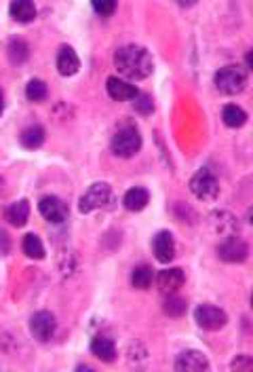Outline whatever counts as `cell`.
<instances>
[{
	"label": "cell",
	"mask_w": 253,
	"mask_h": 372,
	"mask_svg": "<svg viewBox=\"0 0 253 372\" xmlns=\"http://www.w3.org/2000/svg\"><path fill=\"white\" fill-rule=\"evenodd\" d=\"M114 66L118 74L129 81H144L155 70V60L142 45H124L114 53Z\"/></svg>",
	"instance_id": "obj_1"
},
{
	"label": "cell",
	"mask_w": 253,
	"mask_h": 372,
	"mask_svg": "<svg viewBox=\"0 0 253 372\" xmlns=\"http://www.w3.org/2000/svg\"><path fill=\"white\" fill-rule=\"evenodd\" d=\"M213 83L224 95H239L247 89V70L241 66H224L215 72Z\"/></svg>",
	"instance_id": "obj_2"
},
{
	"label": "cell",
	"mask_w": 253,
	"mask_h": 372,
	"mask_svg": "<svg viewBox=\"0 0 253 372\" xmlns=\"http://www.w3.org/2000/svg\"><path fill=\"white\" fill-rule=\"evenodd\" d=\"M112 153L120 159H131L142 151V134L135 125H124L120 127L110 142Z\"/></svg>",
	"instance_id": "obj_3"
},
{
	"label": "cell",
	"mask_w": 253,
	"mask_h": 372,
	"mask_svg": "<svg viewBox=\"0 0 253 372\" xmlns=\"http://www.w3.org/2000/svg\"><path fill=\"white\" fill-rule=\"evenodd\" d=\"M190 193L198 201H215L219 197V180L209 169H198L190 178Z\"/></svg>",
	"instance_id": "obj_4"
},
{
	"label": "cell",
	"mask_w": 253,
	"mask_h": 372,
	"mask_svg": "<svg viewBox=\"0 0 253 372\" xmlns=\"http://www.w3.org/2000/svg\"><path fill=\"white\" fill-rule=\"evenodd\" d=\"M112 201V186L108 182H95L91 184L79 201L81 214H91L99 208H106Z\"/></svg>",
	"instance_id": "obj_5"
},
{
	"label": "cell",
	"mask_w": 253,
	"mask_h": 372,
	"mask_svg": "<svg viewBox=\"0 0 253 372\" xmlns=\"http://www.w3.org/2000/svg\"><path fill=\"white\" fill-rule=\"evenodd\" d=\"M194 319H196V324L200 328H205V330H222L226 324H228V315L224 309L219 307H213V305H198L194 309Z\"/></svg>",
	"instance_id": "obj_6"
},
{
	"label": "cell",
	"mask_w": 253,
	"mask_h": 372,
	"mask_svg": "<svg viewBox=\"0 0 253 372\" xmlns=\"http://www.w3.org/2000/svg\"><path fill=\"white\" fill-rule=\"evenodd\" d=\"M38 212L44 220L51 222V225H64V222L68 220V214H70L64 199H59V197H55V195L42 197V199L38 201Z\"/></svg>",
	"instance_id": "obj_7"
},
{
	"label": "cell",
	"mask_w": 253,
	"mask_h": 372,
	"mask_svg": "<svg viewBox=\"0 0 253 372\" xmlns=\"http://www.w3.org/2000/svg\"><path fill=\"white\" fill-rule=\"evenodd\" d=\"M55 330H57V321H55V315L49 313V311H36L32 317H30V332L36 340L40 343H49L51 338L55 336Z\"/></svg>",
	"instance_id": "obj_8"
},
{
	"label": "cell",
	"mask_w": 253,
	"mask_h": 372,
	"mask_svg": "<svg viewBox=\"0 0 253 372\" xmlns=\"http://www.w3.org/2000/svg\"><path fill=\"white\" fill-rule=\"evenodd\" d=\"M217 256L226 262H245L249 256V245L239 235H230L217 245Z\"/></svg>",
	"instance_id": "obj_9"
},
{
	"label": "cell",
	"mask_w": 253,
	"mask_h": 372,
	"mask_svg": "<svg viewBox=\"0 0 253 372\" xmlns=\"http://www.w3.org/2000/svg\"><path fill=\"white\" fill-rule=\"evenodd\" d=\"M175 370L177 372H205V370H209V360L202 351L190 349V351H184L177 356Z\"/></svg>",
	"instance_id": "obj_10"
},
{
	"label": "cell",
	"mask_w": 253,
	"mask_h": 372,
	"mask_svg": "<svg viewBox=\"0 0 253 372\" xmlns=\"http://www.w3.org/2000/svg\"><path fill=\"white\" fill-rule=\"evenodd\" d=\"M152 252H155L157 260L163 264H169L175 258V239L169 231H159L152 239Z\"/></svg>",
	"instance_id": "obj_11"
},
{
	"label": "cell",
	"mask_w": 253,
	"mask_h": 372,
	"mask_svg": "<svg viewBox=\"0 0 253 372\" xmlns=\"http://www.w3.org/2000/svg\"><path fill=\"white\" fill-rule=\"evenodd\" d=\"M184 282H186L184 271L177 269V266L165 269V271H161L159 275H157V286H159V290H161L163 294H167V296H169V294H175L177 290L184 286Z\"/></svg>",
	"instance_id": "obj_12"
},
{
	"label": "cell",
	"mask_w": 253,
	"mask_h": 372,
	"mask_svg": "<svg viewBox=\"0 0 253 372\" xmlns=\"http://www.w3.org/2000/svg\"><path fill=\"white\" fill-rule=\"evenodd\" d=\"M106 91H108V95L112 97L114 102H129L139 93L135 85H131L129 81H124V79H118V77H110L106 81Z\"/></svg>",
	"instance_id": "obj_13"
},
{
	"label": "cell",
	"mask_w": 253,
	"mask_h": 372,
	"mask_svg": "<svg viewBox=\"0 0 253 372\" xmlns=\"http://www.w3.org/2000/svg\"><path fill=\"white\" fill-rule=\"evenodd\" d=\"M55 66H57V72L62 74V77H74V74L81 70V58L76 55L72 47H62L57 51Z\"/></svg>",
	"instance_id": "obj_14"
},
{
	"label": "cell",
	"mask_w": 253,
	"mask_h": 372,
	"mask_svg": "<svg viewBox=\"0 0 253 372\" xmlns=\"http://www.w3.org/2000/svg\"><path fill=\"white\" fill-rule=\"evenodd\" d=\"M211 229L222 237H230V235H239V222L230 212H213Z\"/></svg>",
	"instance_id": "obj_15"
},
{
	"label": "cell",
	"mask_w": 253,
	"mask_h": 372,
	"mask_svg": "<svg viewBox=\"0 0 253 372\" xmlns=\"http://www.w3.org/2000/svg\"><path fill=\"white\" fill-rule=\"evenodd\" d=\"M150 203V193L144 186H133L124 193L122 197V206L129 212H142Z\"/></svg>",
	"instance_id": "obj_16"
},
{
	"label": "cell",
	"mask_w": 253,
	"mask_h": 372,
	"mask_svg": "<svg viewBox=\"0 0 253 372\" xmlns=\"http://www.w3.org/2000/svg\"><path fill=\"white\" fill-rule=\"evenodd\" d=\"M91 354L101 360V362H114L116 360V345L114 340L106 338V336H95L91 340Z\"/></svg>",
	"instance_id": "obj_17"
},
{
	"label": "cell",
	"mask_w": 253,
	"mask_h": 372,
	"mask_svg": "<svg viewBox=\"0 0 253 372\" xmlns=\"http://www.w3.org/2000/svg\"><path fill=\"white\" fill-rule=\"evenodd\" d=\"M5 218L11 222L13 227H23L30 218V201L28 199H19L11 203L5 212Z\"/></svg>",
	"instance_id": "obj_18"
},
{
	"label": "cell",
	"mask_w": 253,
	"mask_h": 372,
	"mask_svg": "<svg viewBox=\"0 0 253 372\" xmlns=\"http://www.w3.org/2000/svg\"><path fill=\"white\" fill-rule=\"evenodd\" d=\"M222 121H224L226 127L239 129V127H243L245 123H247V112L241 106H237V104H226L224 110H222Z\"/></svg>",
	"instance_id": "obj_19"
},
{
	"label": "cell",
	"mask_w": 253,
	"mask_h": 372,
	"mask_svg": "<svg viewBox=\"0 0 253 372\" xmlns=\"http://www.w3.org/2000/svg\"><path fill=\"white\" fill-rule=\"evenodd\" d=\"M9 13L19 23H30L36 17V7H34V3H30V0H15V3H11V7H9Z\"/></svg>",
	"instance_id": "obj_20"
},
{
	"label": "cell",
	"mask_w": 253,
	"mask_h": 372,
	"mask_svg": "<svg viewBox=\"0 0 253 372\" xmlns=\"http://www.w3.org/2000/svg\"><path fill=\"white\" fill-rule=\"evenodd\" d=\"M19 142L23 148H28V151H36L44 144V129L40 125H30L25 127L21 134H19Z\"/></svg>",
	"instance_id": "obj_21"
},
{
	"label": "cell",
	"mask_w": 253,
	"mask_h": 372,
	"mask_svg": "<svg viewBox=\"0 0 253 372\" xmlns=\"http://www.w3.org/2000/svg\"><path fill=\"white\" fill-rule=\"evenodd\" d=\"M155 282V269L148 264H139L131 271V286L135 290H148Z\"/></svg>",
	"instance_id": "obj_22"
},
{
	"label": "cell",
	"mask_w": 253,
	"mask_h": 372,
	"mask_svg": "<svg viewBox=\"0 0 253 372\" xmlns=\"http://www.w3.org/2000/svg\"><path fill=\"white\" fill-rule=\"evenodd\" d=\"M7 55H9L11 64H23L30 58V47L23 38H11L7 45Z\"/></svg>",
	"instance_id": "obj_23"
},
{
	"label": "cell",
	"mask_w": 253,
	"mask_h": 372,
	"mask_svg": "<svg viewBox=\"0 0 253 372\" xmlns=\"http://www.w3.org/2000/svg\"><path fill=\"white\" fill-rule=\"evenodd\" d=\"M21 250H23V254L28 256V258H34V260H42L44 258V245H42L40 237H36L34 233L23 237Z\"/></svg>",
	"instance_id": "obj_24"
},
{
	"label": "cell",
	"mask_w": 253,
	"mask_h": 372,
	"mask_svg": "<svg viewBox=\"0 0 253 372\" xmlns=\"http://www.w3.org/2000/svg\"><path fill=\"white\" fill-rule=\"evenodd\" d=\"M163 311L171 317H182L188 311V303L184 299H180L177 294H169L165 305H163Z\"/></svg>",
	"instance_id": "obj_25"
},
{
	"label": "cell",
	"mask_w": 253,
	"mask_h": 372,
	"mask_svg": "<svg viewBox=\"0 0 253 372\" xmlns=\"http://www.w3.org/2000/svg\"><path fill=\"white\" fill-rule=\"evenodd\" d=\"M46 93H49V89L44 85V81H40V79H32L28 85H25V97H28L30 102L46 100Z\"/></svg>",
	"instance_id": "obj_26"
},
{
	"label": "cell",
	"mask_w": 253,
	"mask_h": 372,
	"mask_svg": "<svg viewBox=\"0 0 253 372\" xmlns=\"http://www.w3.org/2000/svg\"><path fill=\"white\" fill-rule=\"evenodd\" d=\"M131 102H133V110L139 112L142 116H148V114L155 112V102H152V97H150L148 93H142V91H139Z\"/></svg>",
	"instance_id": "obj_27"
},
{
	"label": "cell",
	"mask_w": 253,
	"mask_h": 372,
	"mask_svg": "<svg viewBox=\"0 0 253 372\" xmlns=\"http://www.w3.org/2000/svg\"><path fill=\"white\" fill-rule=\"evenodd\" d=\"M93 11L101 17H110L116 11V3L108 0V3H93Z\"/></svg>",
	"instance_id": "obj_28"
},
{
	"label": "cell",
	"mask_w": 253,
	"mask_h": 372,
	"mask_svg": "<svg viewBox=\"0 0 253 372\" xmlns=\"http://www.w3.org/2000/svg\"><path fill=\"white\" fill-rule=\"evenodd\" d=\"M11 252V239L7 235V231L0 229V256H7Z\"/></svg>",
	"instance_id": "obj_29"
},
{
	"label": "cell",
	"mask_w": 253,
	"mask_h": 372,
	"mask_svg": "<svg viewBox=\"0 0 253 372\" xmlns=\"http://www.w3.org/2000/svg\"><path fill=\"white\" fill-rule=\"evenodd\" d=\"M3 110H5V95L0 91V114H3Z\"/></svg>",
	"instance_id": "obj_30"
},
{
	"label": "cell",
	"mask_w": 253,
	"mask_h": 372,
	"mask_svg": "<svg viewBox=\"0 0 253 372\" xmlns=\"http://www.w3.org/2000/svg\"><path fill=\"white\" fill-rule=\"evenodd\" d=\"M245 66H247V70L251 68V51H247V55H245Z\"/></svg>",
	"instance_id": "obj_31"
},
{
	"label": "cell",
	"mask_w": 253,
	"mask_h": 372,
	"mask_svg": "<svg viewBox=\"0 0 253 372\" xmlns=\"http://www.w3.org/2000/svg\"><path fill=\"white\" fill-rule=\"evenodd\" d=\"M3 184H5V180H3V178H0V195H3Z\"/></svg>",
	"instance_id": "obj_32"
}]
</instances>
